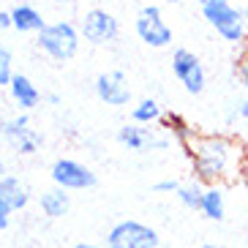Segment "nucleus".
<instances>
[{
	"instance_id": "1",
	"label": "nucleus",
	"mask_w": 248,
	"mask_h": 248,
	"mask_svg": "<svg viewBox=\"0 0 248 248\" xmlns=\"http://www.w3.org/2000/svg\"><path fill=\"white\" fill-rule=\"evenodd\" d=\"M191 175L202 186H221L248 167V147L229 134H199L191 145Z\"/></svg>"
},
{
	"instance_id": "2",
	"label": "nucleus",
	"mask_w": 248,
	"mask_h": 248,
	"mask_svg": "<svg viewBox=\"0 0 248 248\" xmlns=\"http://www.w3.org/2000/svg\"><path fill=\"white\" fill-rule=\"evenodd\" d=\"M204 19L224 41L234 46H243L248 41V25L243 16V8H237L232 0H216L210 6L202 8Z\"/></svg>"
},
{
	"instance_id": "3",
	"label": "nucleus",
	"mask_w": 248,
	"mask_h": 248,
	"mask_svg": "<svg viewBox=\"0 0 248 248\" xmlns=\"http://www.w3.org/2000/svg\"><path fill=\"white\" fill-rule=\"evenodd\" d=\"M79 38H82L79 30L74 28L71 22H52L38 33L36 44H38V49L44 52V55H49L52 60L66 63V60H71L74 55H77Z\"/></svg>"
},
{
	"instance_id": "4",
	"label": "nucleus",
	"mask_w": 248,
	"mask_h": 248,
	"mask_svg": "<svg viewBox=\"0 0 248 248\" xmlns=\"http://www.w3.org/2000/svg\"><path fill=\"white\" fill-rule=\"evenodd\" d=\"M0 137H6L8 145L19 155H33L44 145V137L36 128H30V120L25 112H19L16 117H8V120H0Z\"/></svg>"
},
{
	"instance_id": "5",
	"label": "nucleus",
	"mask_w": 248,
	"mask_h": 248,
	"mask_svg": "<svg viewBox=\"0 0 248 248\" xmlns=\"http://www.w3.org/2000/svg\"><path fill=\"white\" fill-rule=\"evenodd\" d=\"M107 246H120V248H158V232L153 226L142 221H120L109 229Z\"/></svg>"
},
{
	"instance_id": "6",
	"label": "nucleus",
	"mask_w": 248,
	"mask_h": 248,
	"mask_svg": "<svg viewBox=\"0 0 248 248\" xmlns=\"http://www.w3.org/2000/svg\"><path fill=\"white\" fill-rule=\"evenodd\" d=\"M52 183L63 191H85L95 186V172L77 158H58L49 169Z\"/></svg>"
},
{
	"instance_id": "7",
	"label": "nucleus",
	"mask_w": 248,
	"mask_h": 248,
	"mask_svg": "<svg viewBox=\"0 0 248 248\" xmlns=\"http://www.w3.org/2000/svg\"><path fill=\"white\" fill-rule=\"evenodd\" d=\"M134 28H137L139 41H145V44L153 46V49H161V46L172 44V28L167 25V19H164L158 6L142 8L137 14V25H134Z\"/></svg>"
},
{
	"instance_id": "8",
	"label": "nucleus",
	"mask_w": 248,
	"mask_h": 248,
	"mask_svg": "<svg viewBox=\"0 0 248 248\" xmlns=\"http://www.w3.org/2000/svg\"><path fill=\"white\" fill-rule=\"evenodd\" d=\"M117 33H120V25H117V19L109 14V11H104V8H90L88 14H85V19H82L79 25V36L88 41V44H112L117 38Z\"/></svg>"
},
{
	"instance_id": "9",
	"label": "nucleus",
	"mask_w": 248,
	"mask_h": 248,
	"mask_svg": "<svg viewBox=\"0 0 248 248\" xmlns=\"http://www.w3.org/2000/svg\"><path fill=\"white\" fill-rule=\"evenodd\" d=\"M117 142L128 150L137 153H147V150H167L172 145V137H158L150 125H139V123H125L117 128Z\"/></svg>"
},
{
	"instance_id": "10",
	"label": "nucleus",
	"mask_w": 248,
	"mask_h": 248,
	"mask_svg": "<svg viewBox=\"0 0 248 248\" xmlns=\"http://www.w3.org/2000/svg\"><path fill=\"white\" fill-rule=\"evenodd\" d=\"M172 74L180 79V85L188 90V93L199 95L204 90L207 77H204V68H202V63H199V58L191 49H175L172 52Z\"/></svg>"
},
{
	"instance_id": "11",
	"label": "nucleus",
	"mask_w": 248,
	"mask_h": 248,
	"mask_svg": "<svg viewBox=\"0 0 248 248\" xmlns=\"http://www.w3.org/2000/svg\"><path fill=\"white\" fill-rule=\"evenodd\" d=\"M95 95L107 107H128L131 101V88L120 71H104L95 79Z\"/></svg>"
},
{
	"instance_id": "12",
	"label": "nucleus",
	"mask_w": 248,
	"mask_h": 248,
	"mask_svg": "<svg viewBox=\"0 0 248 248\" xmlns=\"http://www.w3.org/2000/svg\"><path fill=\"white\" fill-rule=\"evenodd\" d=\"M161 128H164L167 137H172V142H177V145L191 155V145H194V139H197L199 134H197V128L180 115V112H164V117H161Z\"/></svg>"
},
{
	"instance_id": "13",
	"label": "nucleus",
	"mask_w": 248,
	"mask_h": 248,
	"mask_svg": "<svg viewBox=\"0 0 248 248\" xmlns=\"http://www.w3.org/2000/svg\"><path fill=\"white\" fill-rule=\"evenodd\" d=\"M8 93H11V101L19 107V112H30L41 104V90L25 74H14V79L8 85Z\"/></svg>"
},
{
	"instance_id": "14",
	"label": "nucleus",
	"mask_w": 248,
	"mask_h": 248,
	"mask_svg": "<svg viewBox=\"0 0 248 248\" xmlns=\"http://www.w3.org/2000/svg\"><path fill=\"white\" fill-rule=\"evenodd\" d=\"M38 207H41V213H44L46 218H63L68 213V207H71V197H68V191L55 186V188L44 191L38 197Z\"/></svg>"
},
{
	"instance_id": "15",
	"label": "nucleus",
	"mask_w": 248,
	"mask_h": 248,
	"mask_svg": "<svg viewBox=\"0 0 248 248\" xmlns=\"http://www.w3.org/2000/svg\"><path fill=\"white\" fill-rule=\"evenodd\" d=\"M199 213L210 221H224L226 216V197L221 186H204L202 194V204H199Z\"/></svg>"
},
{
	"instance_id": "16",
	"label": "nucleus",
	"mask_w": 248,
	"mask_h": 248,
	"mask_svg": "<svg viewBox=\"0 0 248 248\" xmlns=\"http://www.w3.org/2000/svg\"><path fill=\"white\" fill-rule=\"evenodd\" d=\"M11 25L19 33H36V36L46 28V22L41 19V14L33 6H14L11 8Z\"/></svg>"
},
{
	"instance_id": "17",
	"label": "nucleus",
	"mask_w": 248,
	"mask_h": 248,
	"mask_svg": "<svg viewBox=\"0 0 248 248\" xmlns=\"http://www.w3.org/2000/svg\"><path fill=\"white\" fill-rule=\"evenodd\" d=\"M0 188H3V197H6V202H8V207H11V213L25 210V207H28L30 194H28V188H25L22 183H19V177L3 175V177H0Z\"/></svg>"
},
{
	"instance_id": "18",
	"label": "nucleus",
	"mask_w": 248,
	"mask_h": 248,
	"mask_svg": "<svg viewBox=\"0 0 248 248\" xmlns=\"http://www.w3.org/2000/svg\"><path fill=\"white\" fill-rule=\"evenodd\" d=\"M161 117H164V109H161V104L155 98H142L131 109V123H139V125L161 123Z\"/></svg>"
},
{
	"instance_id": "19",
	"label": "nucleus",
	"mask_w": 248,
	"mask_h": 248,
	"mask_svg": "<svg viewBox=\"0 0 248 248\" xmlns=\"http://www.w3.org/2000/svg\"><path fill=\"white\" fill-rule=\"evenodd\" d=\"M202 194H204V186L191 177V183H183L180 191H177L175 197L180 199V204H186L188 210H199V204H202Z\"/></svg>"
},
{
	"instance_id": "20",
	"label": "nucleus",
	"mask_w": 248,
	"mask_h": 248,
	"mask_svg": "<svg viewBox=\"0 0 248 248\" xmlns=\"http://www.w3.org/2000/svg\"><path fill=\"white\" fill-rule=\"evenodd\" d=\"M11 79H14V58L6 46H0V88L11 85Z\"/></svg>"
},
{
	"instance_id": "21",
	"label": "nucleus",
	"mask_w": 248,
	"mask_h": 248,
	"mask_svg": "<svg viewBox=\"0 0 248 248\" xmlns=\"http://www.w3.org/2000/svg\"><path fill=\"white\" fill-rule=\"evenodd\" d=\"M234 74H237V79H240V85L248 90V49L243 52L240 58H237V66H234Z\"/></svg>"
},
{
	"instance_id": "22",
	"label": "nucleus",
	"mask_w": 248,
	"mask_h": 248,
	"mask_svg": "<svg viewBox=\"0 0 248 248\" xmlns=\"http://www.w3.org/2000/svg\"><path fill=\"white\" fill-rule=\"evenodd\" d=\"M180 186L183 183H177V180H158L155 183V191H158V194H177Z\"/></svg>"
},
{
	"instance_id": "23",
	"label": "nucleus",
	"mask_w": 248,
	"mask_h": 248,
	"mask_svg": "<svg viewBox=\"0 0 248 248\" xmlns=\"http://www.w3.org/2000/svg\"><path fill=\"white\" fill-rule=\"evenodd\" d=\"M8 221H11V207H8L6 197H3V188H0V229H6Z\"/></svg>"
},
{
	"instance_id": "24",
	"label": "nucleus",
	"mask_w": 248,
	"mask_h": 248,
	"mask_svg": "<svg viewBox=\"0 0 248 248\" xmlns=\"http://www.w3.org/2000/svg\"><path fill=\"white\" fill-rule=\"evenodd\" d=\"M234 117H243V120H248V98H246V101H240V104H237V107H234V109L229 112V117H226V120L232 123Z\"/></svg>"
},
{
	"instance_id": "25",
	"label": "nucleus",
	"mask_w": 248,
	"mask_h": 248,
	"mask_svg": "<svg viewBox=\"0 0 248 248\" xmlns=\"http://www.w3.org/2000/svg\"><path fill=\"white\" fill-rule=\"evenodd\" d=\"M8 28H14L11 25V11H3L0 8V30H8Z\"/></svg>"
},
{
	"instance_id": "26",
	"label": "nucleus",
	"mask_w": 248,
	"mask_h": 248,
	"mask_svg": "<svg viewBox=\"0 0 248 248\" xmlns=\"http://www.w3.org/2000/svg\"><path fill=\"white\" fill-rule=\"evenodd\" d=\"M71 248H98V246H93V243H77V246H71Z\"/></svg>"
},
{
	"instance_id": "27",
	"label": "nucleus",
	"mask_w": 248,
	"mask_h": 248,
	"mask_svg": "<svg viewBox=\"0 0 248 248\" xmlns=\"http://www.w3.org/2000/svg\"><path fill=\"white\" fill-rule=\"evenodd\" d=\"M197 3H199V6L204 8V6H210V3H216V0H197Z\"/></svg>"
},
{
	"instance_id": "28",
	"label": "nucleus",
	"mask_w": 248,
	"mask_h": 248,
	"mask_svg": "<svg viewBox=\"0 0 248 248\" xmlns=\"http://www.w3.org/2000/svg\"><path fill=\"white\" fill-rule=\"evenodd\" d=\"M199 248H224V246H216V243H204V246H199Z\"/></svg>"
},
{
	"instance_id": "29",
	"label": "nucleus",
	"mask_w": 248,
	"mask_h": 248,
	"mask_svg": "<svg viewBox=\"0 0 248 248\" xmlns=\"http://www.w3.org/2000/svg\"><path fill=\"white\" fill-rule=\"evenodd\" d=\"M6 175V164H3V158H0V177Z\"/></svg>"
},
{
	"instance_id": "30",
	"label": "nucleus",
	"mask_w": 248,
	"mask_h": 248,
	"mask_svg": "<svg viewBox=\"0 0 248 248\" xmlns=\"http://www.w3.org/2000/svg\"><path fill=\"white\" fill-rule=\"evenodd\" d=\"M243 16H246V25H248V3L243 6Z\"/></svg>"
},
{
	"instance_id": "31",
	"label": "nucleus",
	"mask_w": 248,
	"mask_h": 248,
	"mask_svg": "<svg viewBox=\"0 0 248 248\" xmlns=\"http://www.w3.org/2000/svg\"><path fill=\"white\" fill-rule=\"evenodd\" d=\"M107 248H120V246H107Z\"/></svg>"
},
{
	"instance_id": "32",
	"label": "nucleus",
	"mask_w": 248,
	"mask_h": 248,
	"mask_svg": "<svg viewBox=\"0 0 248 248\" xmlns=\"http://www.w3.org/2000/svg\"><path fill=\"white\" fill-rule=\"evenodd\" d=\"M246 3H248V0H246Z\"/></svg>"
}]
</instances>
